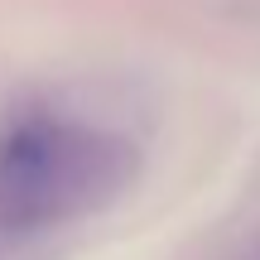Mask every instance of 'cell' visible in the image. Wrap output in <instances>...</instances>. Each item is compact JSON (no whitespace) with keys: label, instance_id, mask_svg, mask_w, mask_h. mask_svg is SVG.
Wrapping results in <instances>:
<instances>
[{"label":"cell","instance_id":"1","mask_svg":"<svg viewBox=\"0 0 260 260\" xmlns=\"http://www.w3.org/2000/svg\"><path fill=\"white\" fill-rule=\"evenodd\" d=\"M140 169L135 145L111 130L29 116L0 140V226L48 232L121 198Z\"/></svg>","mask_w":260,"mask_h":260}]
</instances>
